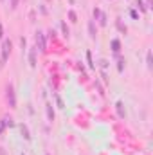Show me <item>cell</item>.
I'll list each match as a JSON object with an SVG mask.
<instances>
[{
  "label": "cell",
  "instance_id": "6da1fadb",
  "mask_svg": "<svg viewBox=\"0 0 153 155\" xmlns=\"http://www.w3.org/2000/svg\"><path fill=\"white\" fill-rule=\"evenodd\" d=\"M11 49H13L11 40H4V41H2V58H0V65H5V63H7L9 54H11Z\"/></svg>",
  "mask_w": 153,
  "mask_h": 155
},
{
  "label": "cell",
  "instance_id": "7a4b0ae2",
  "mask_svg": "<svg viewBox=\"0 0 153 155\" xmlns=\"http://www.w3.org/2000/svg\"><path fill=\"white\" fill-rule=\"evenodd\" d=\"M5 99H7L9 108H16V94H15V87L11 83L5 87Z\"/></svg>",
  "mask_w": 153,
  "mask_h": 155
},
{
  "label": "cell",
  "instance_id": "3957f363",
  "mask_svg": "<svg viewBox=\"0 0 153 155\" xmlns=\"http://www.w3.org/2000/svg\"><path fill=\"white\" fill-rule=\"evenodd\" d=\"M36 51H40V52L47 51V47H45V35L43 33H36Z\"/></svg>",
  "mask_w": 153,
  "mask_h": 155
},
{
  "label": "cell",
  "instance_id": "277c9868",
  "mask_svg": "<svg viewBox=\"0 0 153 155\" xmlns=\"http://www.w3.org/2000/svg\"><path fill=\"white\" fill-rule=\"evenodd\" d=\"M115 110H117V116L121 117V119H124V117H126V110H124L122 101H117V103H115Z\"/></svg>",
  "mask_w": 153,
  "mask_h": 155
},
{
  "label": "cell",
  "instance_id": "5b68a950",
  "mask_svg": "<svg viewBox=\"0 0 153 155\" xmlns=\"http://www.w3.org/2000/svg\"><path fill=\"white\" fill-rule=\"evenodd\" d=\"M88 35H90L92 40H96V36H97V29H96V22L94 20L88 22Z\"/></svg>",
  "mask_w": 153,
  "mask_h": 155
},
{
  "label": "cell",
  "instance_id": "8992f818",
  "mask_svg": "<svg viewBox=\"0 0 153 155\" xmlns=\"http://www.w3.org/2000/svg\"><path fill=\"white\" fill-rule=\"evenodd\" d=\"M29 65L34 69L36 67V47H33L31 51H29Z\"/></svg>",
  "mask_w": 153,
  "mask_h": 155
},
{
  "label": "cell",
  "instance_id": "52a82bcc",
  "mask_svg": "<svg viewBox=\"0 0 153 155\" xmlns=\"http://www.w3.org/2000/svg\"><path fill=\"white\" fill-rule=\"evenodd\" d=\"M20 132H22V137L25 139V141H31V134H29V128H27V124H20Z\"/></svg>",
  "mask_w": 153,
  "mask_h": 155
},
{
  "label": "cell",
  "instance_id": "ba28073f",
  "mask_svg": "<svg viewBox=\"0 0 153 155\" xmlns=\"http://www.w3.org/2000/svg\"><path fill=\"white\" fill-rule=\"evenodd\" d=\"M96 20L99 22V25H101V27H105V25L108 24V18H106V13H103V11H101V13L97 15V18H96Z\"/></svg>",
  "mask_w": 153,
  "mask_h": 155
},
{
  "label": "cell",
  "instance_id": "9c48e42d",
  "mask_svg": "<svg viewBox=\"0 0 153 155\" xmlns=\"http://www.w3.org/2000/svg\"><path fill=\"white\" fill-rule=\"evenodd\" d=\"M45 110H47V119H49V123H52V121H54V108H52V105L47 103Z\"/></svg>",
  "mask_w": 153,
  "mask_h": 155
},
{
  "label": "cell",
  "instance_id": "30bf717a",
  "mask_svg": "<svg viewBox=\"0 0 153 155\" xmlns=\"http://www.w3.org/2000/svg\"><path fill=\"white\" fill-rule=\"evenodd\" d=\"M112 51H114V54H119L121 52V41L117 38L112 40Z\"/></svg>",
  "mask_w": 153,
  "mask_h": 155
},
{
  "label": "cell",
  "instance_id": "8fae6325",
  "mask_svg": "<svg viewBox=\"0 0 153 155\" xmlns=\"http://www.w3.org/2000/svg\"><path fill=\"white\" fill-rule=\"evenodd\" d=\"M115 58H117V71L122 72L124 71V60L121 58V54H115Z\"/></svg>",
  "mask_w": 153,
  "mask_h": 155
},
{
  "label": "cell",
  "instance_id": "7c38bea8",
  "mask_svg": "<svg viewBox=\"0 0 153 155\" xmlns=\"http://www.w3.org/2000/svg\"><path fill=\"white\" fill-rule=\"evenodd\" d=\"M135 7H139V11H141V13H146V11H148L142 0H135Z\"/></svg>",
  "mask_w": 153,
  "mask_h": 155
},
{
  "label": "cell",
  "instance_id": "4fadbf2b",
  "mask_svg": "<svg viewBox=\"0 0 153 155\" xmlns=\"http://www.w3.org/2000/svg\"><path fill=\"white\" fill-rule=\"evenodd\" d=\"M146 67H148L150 71L153 69V63H151V51H148V52H146Z\"/></svg>",
  "mask_w": 153,
  "mask_h": 155
},
{
  "label": "cell",
  "instance_id": "5bb4252c",
  "mask_svg": "<svg viewBox=\"0 0 153 155\" xmlns=\"http://www.w3.org/2000/svg\"><path fill=\"white\" fill-rule=\"evenodd\" d=\"M60 25H61V31H63V35H65V36L69 38V35H70V31H69V27H67V24H65V22H61Z\"/></svg>",
  "mask_w": 153,
  "mask_h": 155
},
{
  "label": "cell",
  "instance_id": "9a60e30c",
  "mask_svg": "<svg viewBox=\"0 0 153 155\" xmlns=\"http://www.w3.org/2000/svg\"><path fill=\"white\" fill-rule=\"evenodd\" d=\"M69 18H70V22H77V15H76V11H69Z\"/></svg>",
  "mask_w": 153,
  "mask_h": 155
},
{
  "label": "cell",
  "instance_id": "2e32d148",
  "mask_svg": "<svg viewBox=\"0 0 153 155\" xmlns=\"http://www.w3.org/2000/svg\"><path fill=\"white\" fill-rule=\"evenodd\" d=\"M4 121H5V126H13L15 124V121H13V117H4Z\"/></svg>",
  "mask_w": 153,
  "mask_h": 155
},
{
  "label": "cell",
  "instance_id": "e0dca14e",
  "mask_svg": "<svg viewBox=\"0 0 153 155\" xmlns=\"http://www.w3.org/2000/svg\"><path fill=\"white\" fill-rule=\"evenodd\" d=\"M117 29H119L121 33H126V25H122V24H121V20H117Z\"/></svg>",
  "mask_w": 153,
  "mask_h": 155
},
{
  "label": "cell",
  "instance_id": "ac0fdd59",
  "mask_svg": "<svg viewBox=\"0 0 153 155\" xmlns=\"http://www.w3.org/2000/svg\"><path fill=\"white\" fill-rule=\"evenodd\" d=\"M86 60H88V65H90V67H94V61H92V52H90V51H86Z\"/></svg>",
  "mask_w": 153,
  "mask_h": 155
},
{
  "label": "cell",
  "instance_id": "d6986e66",
  "mask_svg": "<svg viewBox=\"0 0 153 155\" xmlns=\"http://www.w3.org/2000/svg\"><path fill=\"white\" fill-rule=\"evenodd\" d=\"M18 2H20V0H9V7H11V9H16V7H18Z\"/></svg>",
  "mask_w": 153,
  "mask_h": 155
},
{
  "label": "cell",
  "instance_id": "ffe728a7",
  "mask_svg": "<svg viewBox=\"0 0 153 155\" xmlns=\"http://www.w3.org/2000/svg\"><path fill=\"white\" fill-rule=\"evenodd\" d=\"M4 130H5V121H4V117L0 119V135L4 134Z\"/></svg>",
  "mask_w": 153,
  "mask_h": 155
},
{
  "label": "cell",
  "instance_id": "44dd1931",
  "mask_svg": "<svg viewBox=\"0 0 153 155\" xmlns=\"http://www.w3.org/2000/svg\"><path fill=\"white\" fill-rule=\"evenodd\" d=\"M130 16H132V18H135V20H137V18H139V13H137V11H135V9H132V11H130Z\"/></svg>",
  "mask_w": 153,
  "mask_h": 155
},
{
  "label": "cell",
  "instance_id": "7402d4cb",
  "mask_svg": "<svg viewBox=\"0 0 153 155\" xmlns=\"http://www.w3.org/2000/svg\"><path fill=\"white\" fill-rule=\"evenodd\" d=\"M99 63H101V67H103V69H106V67H108V61H106V60H101Z\"/></svg>",
  "mask_w": 153,
  "mask_h": 155
},
{
  "label": "cell",
  "instance_id": "603a6c76",
  "mask_svg": "<svg viewBox=\"0 0 153 155\" xmlns=\"http://www.w3.org/2000/svg\"><path fill=\"white\" fill-rule=\"evenodd\" d=\"M144 5H146V9H151V0H146Z\"/></svg>",
  "mask_w": 153,
  "mask_h": 155
},
{
  "label": "cell",
  "instance_id": "cb8c5ba5",
  "mask_svg": "<svg viewBox=\"0 0 153 155\" xmlns=\"http://www.w3.org/2000/svg\"><path fill=\"white\" fill-rule=\"evenodd\" d=\"M56 101H58V105H60V107L63 108V101H61V97H56Z\"/></svg>",
  "mask_w": 153,
  "mask_h": 155
},
{
  "label": "cell",
  "instance_id": "d4e9b609",
  "mask_svg": "<svg viewBox=\"0 0 153 155\" xmlns=\"http://www.w3.org/2000/svg\"><path fill=\"white\" fill-rule=\"evenodd\" d=\"M0 38H4V27H2V24H0Z\"/></svg>",
  "mask_w": 153,
  "mask_h": 155
},
{
  "label": "cell",
  "instance_id": "484cf974",
  "mask_svg": "<svg viewBox=\"0 0 153 155\" xmlns=\"http://www.w3.org/2000/svg\"><path fill=\"white\" fill-rule=\"evenodd\" d=\"M0 155H5V152H4V148H0Z\"/></svg>",
  "mask_w": 153,
  "mask_h": 155
},
{
  "label": "cell",
  "instance_id": "4316f807",
  "mask_svg": "<svg viewBox=\"0 0 153 155\" xmlns=\"http://www.w3.org/2000/svg\"><path fill=\"white\" fill-rule=\"evenodd\" d=\"M0 2H4V0H0Z\"/></svg>",
  "mask_w": 153,
  "mask_h": 155
},
{
  "label": "cell",
  "instance_id": "83f0119b",
  "mask_svg": "<svg viewBox=\"0 0 153 155\" xmlns=\"http://www.w3.org/2000/svg\"><path fill=\"white\" fill-rule=\"evenodd\" d=\"M47 155H49V153H47Z\"/></svg>",
  "mask_w": 153,
  "mask_h": 155
},
{
  "label": "cell",
  "instance_id": "f1b7e54d",
  "mask_svg": "<svg viewBox=\"0 0 153 155\" xmlns=\"http://www.w3.org/2000/svg\"><path fill=\"white\" fill-rule=\"evenodd\" d=\"M22 155H24V153H22Z\"/></svg>",
  "mask_w": 153,
  "mask_h": 155
}]
</instances>
